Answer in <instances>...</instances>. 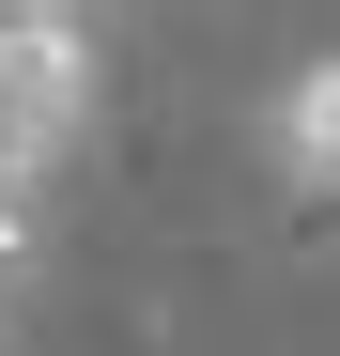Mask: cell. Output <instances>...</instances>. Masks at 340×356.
Segmentation results:
<instances>
[{
	"mask_svg": "<svg viewBox=\"0 0 340 356\" xmlns=\"http://www.w3.org/2000/svg\"><path fill=\"white\" fill-rule=\"evenodd\" d=\"M0 341H16V325H0Z\"/></svg>",
	"mask_w": 340,
	"mask_h": 356,
	"instance_id": "3957f363",
	"label": "cell"
},
{
	"mask_svg": "<svg viewBox=\"0 0 340 356\" xmlns=\"http://www.w3.org/2000/svg\"><path fill=\"white\" fill-rule=\"evenodd\" d=\"M78 108H93V31L78 16H46V0H0V186H46V155L78 140Z\"/></svg>",
	"mask_w": 340,
	"mask_h": 356,
	"instance_id": "6da1fadb",
	"label": "cell"
},
{
	"mask_svg": "<svg viewBox=\"0 0 340 356\" xmlns=\"http://www.w3.org/2000/svg\"><path fill=\"white\" fill-rule=\"evenodd\" d=\"M263 155L294 170L309 202H340V63H309V78H278V108H263Z\"/></svg>",
	"mask_w": 340,
	"mask_h": 356,
	"instance_id": "7a4b0ae2",
	"label": "cell"
}]
</instances>
